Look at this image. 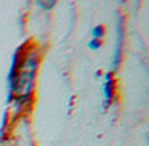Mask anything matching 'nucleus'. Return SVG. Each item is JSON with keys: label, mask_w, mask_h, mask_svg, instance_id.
<instances>
[{"label": "nucleus", "mask_w": 149, "mask_h": 146, "mask_svg": "<svg viewBox=\"0 0 149 146\" xmlns=\"http://www.w3.org/2000/svg\"><path fill=\"white\" fill-rule=\"evenodd\" d=\"M37 5L41 7L42 9H45V10H50L55 5V1L54 0H47V1H41V0H39V1H37Z\"/></svg>", "instance_id": "obj_4"}, {"label": "nucleus", "mask_w": 149, "mask_h": 146, "mask_svg": "<svg viewBox=\"0 0 149 146\" xmlns=\"http://www.w3.org/2000/svg\"><path fill=\"white\" fill-rule=\"evenodd\" d=\"M122 42H123V24H122V18L116 21V41L115 47H114V55H113V68L116 69L120 63V55H122Z\"/></svg>", "instance_id": "obj_1"}, {"label": "nucleus", "mask_w": 149, "mask_h": 146, "mask_svg": "<svg viewBox=\"0 0 149 146\" xmlns=\"http://www.w3.org/2000/svg\"><path fill=\"white\" fill-rule=\"evenodd\" d=\"M114 90H115V81L113 78V73H106L105 74V82L102 86V91H103V99H105V106L107 107L111 103L114 98Z\"/></svg>", "instance_id": "obj_2"}, {"label": "nucleus", "mask_w": 149, "mask_h": 146, "mask_svg": "<svg viewBox=\"0 0 149 146\" xmlns=\"http://www.w3.org/2000/svg\"><path fill=\"white\" fill-rule=\"evenodd\" d=\"M103 34H105V28H103V25H97L92 29V38L93 39H100L101 41Z\"/></svg>", "instance_id": "obj_3"}, {"label": "nucleus", "mask_w": 149, "mask_h": 146, "mask_svg": "<svg viewBox=\"0 0 149 146\" xmlns=\"http://www.w3.org/2000/svg\"><path fill=\"white\" fill-rule=\"evenodd\" d=\"M7 119H8L7 112H4V116H3V120H1V129L5 128V125H7Z\"/></svg>", "instance_id": "obj_6"}, {"label": "nucleus", "mask_w": 149, "mask_h": 146, "mask_svg": "<svg viewBox=\"0 0 149 146\" xmlns=\"http://www.w3.org/2000/svg\"><path fill=\"white\" fill-rule=\"evenodd\" d=\"M88 47H89L90 50H93V51H94V50H98L101 47V41L100 39H90L89 41V43H88Z\"/></svg>", "instance_id": "obj_5"}]
</instances>
